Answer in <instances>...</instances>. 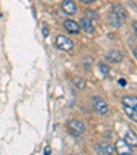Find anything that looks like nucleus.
I'll use <instances>...</instances> for the list:
<instances>
[{
	"instance_id": "f257e3e1",
	"label": "nucleus",
	"mask_w": 137,
	"mask_h": 155,
	"mask_svg": "<svg viewBox=\"0 0 137 155\" xmlns=\"http://www.w3.org/2000/svg\"><path fill=\"white\" fill-rule=\"evenodd\" d=\"M92 104H93L95 110H96L99 114H107L108 113V104L104 102V99H102V97L99 96H93L92 97Z\"/></svg>"
},
{
	"instance_id": "f03ea898",
	"label": "nucleus",
	"mask_w": 137,
	"mask_h": 155,
	"mask_svg": "<svg viewBox=\"0 0 137 155\" xmlns=\"http://www.w3.org/2000/svg\"><path fill=\"white\" fill-rule=\"evenodd\" d=\"M56 45H58V48H60V50L63 51H71L73 50V41L69 40L67 37H64V36H58L56 37Z\"/></svg>"
},
{
	"instance_id": "7ed1b4c3",
	"label": "nucleus",
	"mask_w": 137,
	"mask_h": 155,
	"mask_svg": "<svg viewBox=\"0 0 137 155\" xmlns=\"http://www.w3.org/2000/svg\"><path fill=\"white\" fill-rule=\"evenodd\" d=\"M115 151L118 155H132V148L125 140H117L115 143Z\"/></svg>"
},
{
	"instance_id": "20e7f679",
	"label": "nucleus",
	"mask_w": 137,
	"mask_h": 155,
	"mask_svg": "<svg viewBox=\"0 0 137 155\" xmlns=\"http://www.w3.org/2000/svg\"><path fill=\"white\" fill-rule=\"evenodd\" d=\"M106 59H107L110 63H119V62L123 59V55H122V52H121V51L111 50V51H108V52H107Z\"/></svg>"
},
{
	"instance_id": "39448f33",
	"label": "nucleus",
	"mask_w": 137,
	"mask_h": 155,
	"mask_svg": "<svg viewBox=\"0 0 137 155\" xmlns=\"http://www.w3.org/2000/svg\"><path fill=\"white\" fill-rule=\"evenodd\" d=\"M96 151L99 155H113L114 147L107 141H103V143H99V146L96 147Z\"/></svg>"
},
{
	"instance_id": "423d86ee",
	"label": "nucleus",
	"mask_w": 137,
	"mask_h": 155,
	"mask_svg": "<svg viewBox=\"0 0 137 155\" xmlns=\"http://www.w3.org/2000/svg\"><path fill=\"white\" fill-rule=\"evenodd\" d=\"M62 10L69 15H74L77 12V4L73 0H63L62 2Z\"/></svg>"
},
{
	"instance_id": "0eeeda50",
	"label": "nucleus",
	"mask_w": 137,
	"mask_h": 155,
	"mask_svg": "<svg viewBox=\"0 0 137 155\" xmlns=\"http://www.w3.org/2000/svg\"><path fill=\"white\" fill-rule=\"evenodd\" d=\"M80 22H81V24H80V28H82V30H84V32L89 33V35L95 32L93 21H90L89 18L84 17V18H81V21H80Z\"/></svg>"
},
{
	"instance_id": "6e6552de",
	"label": "nucleus",
	"mask_w": 137,
	"mask_h": 155,
	"mask_svg": "<svg viewBox=\"0 0 137 155\" xmlns=\"http://www.w3.org/2000/svg\"><path fill=\"white\" fill-rule=\"evenodd\" d=\"M64 28H66L67 32H70V33H74V35H78L80 33V25L77 24L76 21L73 19H66L64 21Z\"/></svg>"
},
{
	"instance_id": "1a4fd4ad",
	"label": "nucleus",
	"mask_w": 137,
	"mask_h": 155,
	"mask_svg": "<svg viewBox=\"0 0 137 155\" xmlns=\"http://www.w3.org/2000/svg\"><path fill=\"white\" fill-rule=\"evenodd\" d=\"M123 140H125L130 147H137V135L132 130V129H128V130H126L125 139H123Z\"/></svg>"
},
{
	"instance_id": "9d476101",
	"label": "nucleus",
	"mask_w": 137,
	"mask_h": 155,
	"mask_svg": "<svg viewBox=\"0 0 137 155\" xmlns=\"http://www.w3.org/2000/svg\"><path fill=\"white\" fill-rule=\"evenodd\" d=\"M69 126L73 129V132H76V133H78V135H81V133L85 132V125L82 124V121L71 120L70 122H69Z\"/></svg>"
},
{
	"instance_id": "9b49d317",
	"label": "nucleus",
	"mask_w": 137,
	"mask_h": 155,
	"mask_svg": "<svg viewBox=\"0 0 137 155\" xmlns=\"http://www.w3.org/2000/svg\"><path fill=\"white\" fill-rule=\"evenodd\" d=\"M108 22H110V25L113 28H121L123 25V21L121 19L114 11H111L110 14H108Z\"/></svg>"
},
{
	"instance_id": "f8f14e48",
	"label": "nucleus",
	"mask_w": 137,
	"mask_h": 155,
	"mask_svg": "<svg viewBox=\"0 0 137 155\" xmlns=\"http://www.w3.org/2000/svg\"><path fill=\"white\" fill-rule=\"evenodd\" d=\"M111 11L115 12V14H117L122 21H125L126 18H128V11L125 10V7H123V6H119V4H117V6L113 7V10H111Z\"/></svg>"
},
{
	"instance_id": "ddd939ff",
	"label": "nucleus",
	"mask_w": 137,
	"mask_h": 155,
	"mask_svg": "<svg viewBox=\"0 0 137 155\" xmlns=\"http://www.w3.org/2000/svg\"><path fill=\"white\" fill-rule=\"evenodd\" d=\"M122 103L123 106H129V107L134 108L137 111V97L136 96H125L122 97Z\"/></svg>"
},
{
	"instance_id": "4468645a",
	"label": "nucleus",
	"mask_w": 137,
	"mask_h": 155,
	"mask_svg": "<svg viewBox=\"0 0 137 155\" xmlns=\"http://www.w3.org/2000/svg\"><path fill=\"white\" fill-rule=\"evenodd\" d=\"M125 114L128 115L130 120H133V121H136L137 122V111L134 110V108L129 107V106H125Z\"/></svg>"
},
{
	"instance_id": "2eb2a0df",
	"label": "nucleus",
	"mask_w": 137,
	"mask_h": 155,
	"mask_svg": "<svg viewBox=\"0 0 137 155\" xmlns=\"http://www.w3.org/2000/svg\"><path fill=\"white\" fill-rule=\"evenodd\" d=\"M73 82H74V85H76L78 89H85V87H86L85 81L81 78V77H74V78H73Z\"/></svg>"
},
{
	"instance_id": "dca6fc26",
	"label": "nucleus",
	"mask_w": 137,
	"mask_h": 155,
	"mask_svg": "<svg viewBox=\"0 0 137 155\" xmlns=\"http://www.w3.org/2000/svg\"><path fill=\"white\" fill-rule=\"evenodd\" d=\"M86 18H89L90 21H93V19H99V15H97V12H95L93 10H86Z\"/></svg>"
},
{
	"instance_id": "f3484780",
	"label": "nucleus",
	"mask_w": 137,
	"mask_h": 155,
	"mask_svg": "<svg viewBox=\"0 0 137 155\" xmlns=\"http://www.w3.org/2000/svg\"><path fill=\"white\" fill-rule=\"evenodd\" d=\"M99 69H100V71L104 74V77L108 76V73H110V68H108L107 64H104V63H100L99 64Z\"/></svg>"
},
{
	"instance_id": "a211bd4d",
	"label": "nucleus",
	"mask_w": 137,
	"mask_h": 155,
	"mask_svg": "<svg viewBox=\"0 0 137 155\" xmlns=\"http://www.w3.org/2000/svg\"><path fill=\"white\" fill-rule=\"evenodd\" d=\"M44 155H51V148L50 147H45V150H44Z\"/></svg>"
},
{
	"instance_id": "6ab92c4d",
	"label": "nucleus",
	"mask_w": 137,
	"mask_h": 155,
	"mask_svg": "<svg viewBox=\"0 0 137 155\" xmlns=\"http://www.w3.org/2000/svg\"><path fill=\"white\" fill-rule=\"evenodd\" d=\"M133 29H134V33H136V36H137V21L133 22Z\"/></svg>"
},
{
	"instance_id": "aec40b11",
	"label": "nucleus",
	"mask_w": 137,
	"mask_h": 155,
	"mask_svg": "<svg viewBox=\"0 0 137 155\" xmlns=\"http://www.w3.org/2000/svg\"><path fill=\"white\" fill-rule=\"evenodd\" d=\"M43 35L45 36V37L48 36V28H44V29H43Z\"/></svg>"
},
{
	"instance_id": "412c9836",
	"label": "nucleus",
	"mask_w": 137,
	"mask_h": 155,
	"mask_svg": "<svg viewBox=\"0 0 137 155\" xmlns=\"http://www.w3.org/2000/svg\"><path fill=\"white\" fill-rule=\"evenodd\" d=\"M81 2H82V3H93V2H96V0H81Z\"/></svg>"
},
{
	"instance_id": "4be33fe9",
	"label": "nucleus",
	"mask_w": 137,
	"mask_h": 155,
	"mask_svg": "<svg viewBox=\"0 0 137 155\" xmlns=\"http://www.w3.org/2000/svg\"><path fill=\"white\" fill-rule=\"evenodd\" d=\"M119 84L123 87V85H126V81H125V80H119Z\"/></svg>"
},
{
	"instance_id": "5701e85b",
	"label": "nucleus",
	"mask_w": 137,
	"mask_h": 155,
	"mask_svg": "<svg viewBox=\"0 0 137 155\" xmlns=\"http://www.w3.org/2000/svg\"><path fill=\"white\" fill-rule=\"evenodd\" d=\"M133 52H134V58L137 59V48H134V51H133Z\"/></svg>"
},
{
	"instance_id": "b1692460",
	"label": "nucleus",
	"mask_w": 137,
	"mask_h": 155,
	"mask_svg": "<svg viewBox=\"0 0 137 155\" xmlns=\"http://www.w3.org/2000/svg\"><path fill=\"white\" fill-rule=\"evenodd\" d=\"M73 155H77V154H73Z\"/></svg>"
}]
</instances>
